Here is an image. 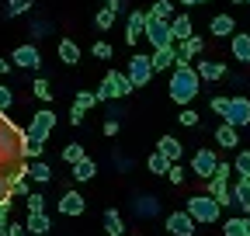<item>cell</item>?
Instances as JSON below:
<instances>
[{"label": "cell", "mask_w": 250, "mask_h": 236, "mask_svg": "<svg viewBox=\"0 0 250 236\" xmlns=\"http://www.w3.org/2000/svg\"><path fill=\"white\" fill-rule=\"evenodd\" d=\"M198 91H202V80H198L195 66H174V73H170V101L188 108L198 98Z\"/></svg>", "instance_id": "obj_1"}, {"label": "cell", "mask_w": 250, "mask_h": 236, "mask_svg": "<svg viewBox=\"0 0 250 236\" xmlns=\"http://www.w3.org/2000/svg\"><path fill=\"white\" fill-rule=\"evenodd\" d=\"M184 212L198 226H212V222H219V216H223V205H219L212 195H191L188 205H184Z\"/></svg>", "instance_id": "obj_2"}, {"label": "cell", "mask_w": 250, "mask_h": 236, "mask_svg": "<svg viewBox=\"0 0 250 236\" xmlns=\"http://www.w3.org/2000/svg\"><path fill=\"white\" fill-rule=\"evenodd\" d=\"M132 91H136V87L129 83V77H125L122 70H108L104 80H101V87L94 94H98V104H101V101H115V98H129Z\"/></svg>", "instance_id": "obj_3"}, {"label": "cell", "mask_w": 250, "mask_h": 236, "mask_svg": "<svg viewBox=\"0 0 250 236\" xmlns=\"http://www.w3.org/2000/svg\"><path fill=\"white\" fill-rule=\"evenodd\" d=\"M52 129H56V111H52V108H39L35 115H31V125L24 129V139H31V142H45Z\"/></svg>", "instance_id": "obj_4"}, {"label": "cell", "mask_w": 250, "mask_h": 236, "mask_svg": "<svg viewBox=\"0 0 250 236\" xmlns=\"http://www.w3.org/2000/svg\"><path fill=\"white\" fill-rule=\"evenodd\" d=\"M125 77H129V83H132V87H146V83L153 80V63H149V56H143V52H132V59H129V70H125Z\"/></svg>", "instance_id": "obj_5"}, {"label": "cell", "mask_w": 250, "mask_h": 236, "mask_svg": "<svg viewBox=\"0 0 250 236\" xmlns=\"http://www.w3.org/2000/svg\"><path fill=\"white\" fill-rule=\"evenodd\" d=\"M11 66H14V70H39V66H42V52H39V45H35V42L18 45V49L11 52Z\"/></svg>", "instance_id": "obj_6"}, {"label": "cell", "mask_w": 250, "mask_h": 236, "mask_svg": "<svg viewBox=\"0 0 250 236\" xmlns=\"http://www.w3.org/2000/svg\"><path fill=\"white\" fill-rule=\"evenodd\" d=\"M153 49H170L174 45V35H170V21H156V18H149L146 21V35H143Z\"/></svg>", "instance_id": "obj_7"}, {"label": "cell", "mask_w": 250, "mask_h": 236, "mask_svg": "<svg viewBox=\"0 0 250 236\" xmlns=\"http://www.w3.org/2000/svg\"><path fill=\"white\" fill-rule=\"evenodd\" d=\"M215 167H219L215 150H195V157H191V174H195V177L212 181V177H215Z\"/></svg>", "instance_id": "obj_8"}, {"label": "cell", "mask_w": 250, "mask_h": 236, "mask_svg": "<svg viewBox=\"0 0 250 236\" xmlns=\"http://www.w3.org/2000/svg\"><path fill=\"white\" fill-rule=\"evenodd\" d=\"M164 226H167V233H170V236H195V226H198V222L188 216L184 209H177V212H170V216H167V222H164Z\"/></svg>", "instance_id": "obj_9"}, {"label": "cell", "mask_w": 250, "mask_h": 236, "mask_svg": "<svg viewBox=\"0 0 250 236\" xmlns=\"http://www.w3.org/2000/svg\"><path fill=\"white\" fill-rule=\"evenodd\" d=\"M226 125H233V129H243V125H250V101H247V98H229Z\"/></svg>", "instance_id": "obj_10"}, {"label": "cell", "mask_w": 250, "mask_h": 236, "mask_svg": "<svg viewBox=\"0 0 250 236\" xmlns=\"http://www.w3.org/2000/svg\"><path fill=\"white\" fill-rule=\"evenodd\" d=\"M202 49H205V42H202L198 35H191L188 42H177V45H174V52H177V66H191V59H198Z\"/></svg>", "instance_id": "obj_11"}, {"label": "cell", "mask_w": 250, "mask_h": 236, "mask_svg": "<svg viewBox=\"0 0 250 236\" xmlns=\"http://www.w3.org/2000/svg\"><path fill=\"white\" fill-rule=\"evenodd\" d=\"M146 21H149L146 11H132L129 14V21H125V42H129V45H136L146 35Z\"/></svg>", "instance_id": "obj_12"}, {"label": "cell", "mask_w": 250, "mask_h": 236, "mask_svg": "<svg viewBox=\"0 0 250 236\" xmlns=\"http://www.w3.org/2000/svg\"><path fill=\"white\" fill-rule=\"evenodd\" d=\"M195 73H198V80L215 83V80H223V77H226V63H219V59H198Z\"/></svg>", "instance_id": "obj_13"}, {"label": "cell", "mask_w": 250, "mask_h": 236, "mask_svg": "<svg viewBox=\"0 0 250 236\" xmlns=\"http://www.w3.org/2000/svg\"><path fill=\"white\" fill-rule=\"evenodd\" d=\"M87 209V198L80 191H66V195H59V212L62 216H83Z\"/></svg>", "instance_id": "obj_14"}, {"label": "cell", "mask_w": 250, "mask_h": 236, "mask_svg": "<svg viewBox=\"0 0 250 236\" xmlns=\"http://www.w3.org/2000/svg\"><path fill=\"white\" fill-rule=\"evenodd\" d=\"M156 153H160L167 163H177V160L184 157V146H181V139H174V136H160V142H156Z\"/></svg>", "instance_id": "obj_15"}, {"label": "cell", "mask_w": 250, "mask_h": 236, "mask_svg": "<svg viewBox=\"0 0 250 236\" xmlns=\"http://www.w3.org/2000/svg\"><path fill=\"white\" fill-rule=\"evenodd\" d=\"M24 229H28V236H49V229H52V219H49V212H28V222H24Z\"/></svg>", "instance_id": "obj_16"}, {"label": "cell", "mask_w": 250, "mask_h": 236, "mask_svg": "<svg viewBox=\"0 0 250 236\" xmlns=\"http://www.w3.org/2000/svg\"><path fill=\"white\" fill-rule=\"evenodd\" d=\"M229 191H233V205H236L243 216H250V177H240Z\"/></svg>", "instance_id": "obj_17"}, {"label": "cell", "mask_w": 250, "mask_h": 236, "mask_svg": "<svg viewBox=\"0 0 250 236\" xmlns=\"http://www.w3.org/2000/svg\"><path fill=\"white\" fill-rule=\"evenodd\" d=\"M170 35H174V42H188V39L195 35L191 18H188V14H174V21H170Z\"/></svg>", "instance_id": "obj_18"}, {"label": "cell", "mask_w": 250, "mask_h": 236, "mask_svg": "<svg viewBox=\"0 0 250 236\" xmlns=\"http://www.w3.org/2000/svg\"><path fill=\"white\" fill-rule=\"evenodd\" d=\"M149 63H153V73H160V70H170V66H177V52H174V45H170V49H153Z\"/></svg>", "instance_id": "obj_19"}, {"label": "cell", "mask_w": 250, "mask_h": 236, "mask_svg": "<svg viewBox=\"0 0 250 236\" xmlns=\"http://www.w3.org/2000/svg\"><path fill=\"white\" fill-rule=\"evenodd\" d=\"M132 209H136V216H139V219H153L156 212H160V198H153V195H139V198L132 201Z\"/></svg>", "instance_id": "obj_20"}, {"label": "cell", "mask_w": 250, "mask_h": 236, "mask_svg": "<svg viewBox=\"0 0 250 236\" xmlns=\"http://www.w3.org/2000/svg\"><path fill=\"white\" fill-rule=\"evenodd\" d=\"M229 52H233V59H240V63H250V35L247 32H236L229 39Z\"/></svg>", "instance_id": "obj_21"}, {"label": "cell", "mask_w": 250, "mask_h": 236, "mask_svg": "<svg viewBox=\"0 0 250 236\" xmlns=\"http://www.w3.org/2000/svg\"><path fill=\"white\" fill-rule=\"evenodd\" d=\"M208 28H212V35H219V39H226V35L233 39V35H236V21H233L229 14H215Z\"/></svg>", "instance_id": "obj_22"}, {"label": "cell", "mask_w": 250, "mask_h": 236, "mask_svg": "<svg viewBox=\"0 0 250 236\" xmlns=\"http://www.w3.org/2000/svg\"><path fill=\"white\" fill-rule=\"evenodd\" d=\"M59 59H62V63H66V66H77L80 63V45L73 42V39H59Z\"/></svg>", "instance_id": "obj_23"}, {"label": "cell", "mask_w": 250, "mask_h": 236, "mask_svg": "<svg viewBox=\"0 0 250 236\" xmlns=\"http://www.w3.org/2000/svg\"><path fill=\"white\" fill-rule=\"evenodd\" d=\"M215 142L223 146V150H236V146H240V132H236L233 125H226V122H223V125L215 129Z\"/></svg>", "instance_id": "obj_24"}, {"label": "cell", "mask_w": 250, "mask_h": 236, "mask_svg": "<svg viewBox=\"0 0 250 236\" xmlns=\"http://www.w3.org/2000/svg\"><path fill=\"white\" fill-rule=\"evenodd\" d=\"M205 195H212L219 205H233V191H229V184L226 181H219V177H212V181H208V191Z\"/></svg>", "instance_id": "obj_25"}, {"label": "cell", "mask_w": 250, "mask_h": 236, "mask_svg": "<svg viewBox=\"0 0 250 236\" xmlns=\"http://www.w3.org/2000/svg\"><path fill=\"white\" fill-rule=\"evenodd\" d=\"M28 177H31L35 184H49V181H52V167H49L45 160H31V163H28Z\"/></svg>", "instance_id": "obj_26"}, {"label": "cell", "mask_w": 250, "mask_h": 236, "mask_svg": "<svg viewBox=\"0 0 250 236\" xmlns=\"http://www.w3.org/2000/svg\"><path fill=\"white\" fill-rule=\"evenodd\" d=\"M104 233L108 236H125V222L118 209H104Z\"/></svg>", "instance_id": "obj_27"}, {"label": "cell", "mask_w": 250, "mask_h": 236, "mask_svg": "<svg viewBox=\"0 0 250 236\" xmlns=\"http://www.w3.org/2000/svg\"><path fill=\"white\" fill-rule=\"evenodd\" d=\"M146 14L156 18V21H174V4H170V0H153V7Z\"/></svg>", "instance_id": "obj_28"}, {"label": "cell", "mask_w": 250, "mask_h": 236, "mask_svg": "<svg viewBox=\"0 0 250 236\" xmlns=\"http://www.w3.org/2000/svg\"><path fill=\"white\" fill-rule=\"evenodd\" d=\"M62 160H66L70 167H77L80 160H87V150H83L80 142H66V150H62Z\"/></svg>", "instance_id": "obj_29"}, {"label": "cell", "mask_w": 250, "mask_h": 236, "mask_svg": "<svg viewBox=\"0 0 250 236\" xmlns=\"http://www.w3.org/2000/svg\"><path fill=\"white\" fill-rule=\"evenodd\" d=\"M94 174H98V163H94V160L87 157V160H80V163L73 167V181H90Z\"/></svg>", "instance_id": "obj_30"}, {"label": "cell", "mask_w": 250, "mask_h": 236, "mask_svg": "<svg viewBox=\"0 0 250 236\" xmlns=\"http://www.w3.org/2000/svg\"><path fill=\"white\" fill-rule=\"evenodd\" d=\"M223 233L226 236H247V216H233L223 222Z\"/></svg>", "instance_id": "obj_31"}, {"label": "cell", "mask_w": 250, "mask_h": 236, "mask_svg": "<svg viewBox=\"0 0 250 236\" xmlns=\"http://www.w3.org/2000/svg\"><path fill=\"white\" fill-rule=\"evenodd\" d=\"M31 11V0H7L4 4V18H21Z\"/></svg>", "instance_id": "obj_32"}, {"label": "cell", "mask_w": 250, "mask_h": 236, "mask_svg": "<svg viewBox=\"0 0 250 236\" xmlns=\"http://www.w3.org/2000/svg\"><path fill=\"white\" fill-rule=\"evenodd\" d=\"M94 104H98V94H94V91H77V98H73V108H80V111L87 115Z\"/></svg>", "instance_id": "obj_33"}, {"label": "cell", "mask_w": 250, "mask_h": 236, "mask_svg": "<svg viewBox=\"0 0 250 236\" xmlns=\"http://www.w3.org/2000/svg\"><path fill=\"white\" fill-rule=\"evenodd\" d=\"M146 170H149V174H156V177H164V174L170 170V163H167L160 153H149V160H146Z\"/></svg>", "instance_id": "obj_34"}, {"label": "cell", "mask_w": 250, "mask_h": 236, "mask_svg": "<svg viewBox=\"0 0 250 236\" xmlns=\"http://www.w3.org/2000/svg\"><path fill=\"white\" fill-rule=\"evenodd\" d=\"M31 94H35L39 101H45V104H49V101H52V87H49V80H45V77H39L35 83H31Z\"/></svg>", "instance_id": "obj_35"}, {"label": "cell", "mask_w": 250, "mask_h": 236, "mask_svg": "<svg viewBox=\"0 0 250 236\" xmlns=\"http://www.w3.org/2000/svg\"><path fill=\"white\" fill-rule=\"evenodd\" d=\"M233 170H236L240 177H250V150H240V153H236V160H233Z\"/></svg>", "instance_id": "obj_36"}, {"label": "cell", "mask_w": 250, "mask_h": 236, "mask_svg": "<svg viewBox=\"0 0 250 236\" xmlns=\"http://www.w3.org/2000/svg\"><path fill=\"white\" fill-rule=\"evenodd\" d=\"M94 24L101 28V32H108V28L115 24V11H108V7H101L98 14H94Z\"/></svg>", "instance_id": "obj_37"}, {"label": "cell", "mask_w": 250, "mask_h": 236, "mask_svg": "<svg viewBox=\"0 0 250 236\" xmlns=\"http://www.w3.org/2000/svg\"><path fill=\"white\" fill-rule=\"evenodd\" d=\"M24 201H28V212H45V195L42 191H31Z\"/></svg>", "instance_id": "obj_38"}, {"label": "cell", "mask_w": 250, "mask_h": 236, "mask_svg": "<svg viewBox=\"0 0 250 236\" xmlns=\"http://www.w3.org/2000/svg\"><path fill=\"white\" fill-rule=\"evenodd\" d=\"M28 32H31V39H45V35L52 32V24L39 18V21H31V28H28Z\"/></svg>", "instance_id": "obj_39"}, {"label": "cell", "mask_w": 250, "mask_h": 236, "mask_svg": "<svg viewBox=\"0 0 250 236\" xmlns=\"http://www.w3.org/2000/svg\"><path fill=\"white\" fill-rule=\"evenodd\" d=\"M177 122H181V125H188V129H195V125H198V111H195V108H181Z\"/></svg>", "instance_id": "obj_40"}, {"label": "cell", "mask_w": 250, "mask_h": 236, "mask_svg": "<svg viewBox=\"0 0 250 236\" xmlns=\"http://www.w3.org/2000/svg\"><path fill=\"white\" fill-rule=\"evenodd\" d=\"M11 104H14V91H11L7 83H0V115H4Z\"/></svg>", "instance_id": "obj_41"}, {"label": "cell", "mask_w": 250, "mask_h": 236, "mask_svg": "<svg viewBox=\"0 0 250 236\" xmlns=\"http://www.w3.org/2000/svg\"><path fill=\"white\" fill-rule=\"evenodd\" d=\"M42 150H45V142H31V139H24V157H28V160H39Z\"/></svg>", "instance_id": "obj_42"}, {"label": "cell", "mask_w": 250, "mask_h": 236, "mask_svg": "<svg viewBox=\"0 0 250 236\" xmlns=\"http://www.w3.org/2000/svg\"><path fill=\"white\" fill-rule=\"evenodd\" d=\"M208 104H212L215 115H223V118H226V111H229V98H212Z\"/></svg>", "instance_id": "obj_43"}, {"label": "cell", "mask_w": 250, "mask_h": 236, "mask_svg": "<svg viewBox=\"0 0 250 236\" xmlns=\"http://www.w3.org/2000/svg\"><path fill=\"white\" fill-rule=\"evenodd\" d=\"M167 177H170V184H184V167H181V163H170Z\"/></svg>", "instance_id": "obj_44"}, {"label": "cell", "mask_w": 250, "mask_h": 236, "mask_svg": "<svg viewBox=\"0 0 250 236\" xmlns=\"http://www.w3.org/2000/svg\"><path fill=\"white\" fill-rule=\"evenodd\" d=\"M94 56H98V59H111V45L108 42H94V49H90Z\"/></svg>", "instance_id": "obj_45"}, {"label": "cell", "mask_w": 250, "mask_h": 236, "mask_svg": "<svg viewBox=\"0 0 250 236\" xmlns=\"http://www.w3.org/2000/svg\"><path fill=\"white\" fill-rule=\"evenodd\" d=\"M0 201H14V195H11V184H7V174H0Z\"/></svg>", "instance_id": "obj_46"}, {"label": "cell", "mask_w": 250, "mask_h": 236, "mask_svg": "<svg viewBox=\"0 0 250 236\" xmlns=\"http://www.w3.org/2000/svg\"><path fill=\"white\" fill-rule=\"evenodd\" d=\"M229 174H233V163L219 160V167H215V177H219V181H229Z\"/></svg>", "instance_id": "obj_47"}, {"label": "cell", "mask_w": 250, "mask_h": 236, "mask_svg": "<svg viewBox=\"0 0 250 236\" xmlns=\"http://www.w3.org/2000/svg\"><path fill=\"white\" fill-rule=\"evenodd\" d=\"M7 236H28V229L21 222H7Z\"/></svg>", "instance_id": "obj_48"}, {"label": "cell", "mask_w": 250, "mask_h": 236, "mask_svg": "<svg viewBox=\"0 0 250 236\" xmlns=\"http://www.w3.org/2000/svg\"><path fill=\"white\" fill-rule=\"evenodd\" d=\"M118 118H108V122H104V136H118Z\"/></svg>", "instance_id": "obj_49"}, {"label": "cell", "mask_w": 250, "mask_h": 236, "mask_svg": "<svg viewBox=\"0 0 250 236\" xmlns=\"http://www.w3.org/2000/svg\"><path fill=\"white\" fill-rule=\"evenodd\" d=\"M70 122H73V125H83V111H80V108H70Z\"/></svg>", "instance_id": "obj_50"}, {"label": "cell", "mask_w": 250, "mask_h": 236, "mask_svg": "<svg viewBox=\"0 0 250 236\" xmlns=\"http://www.w3.org/2000/svg\"><path fill=\"white\" fill-rule=\"evenodd\" d=\"M101 4H104V7H108V11H115V14H118V11H122V0H101Z\"/></svg>", "instance_id": "obj_51"}, {"label": "cell", "mask_w": 250, "mask_h": 236, "mask_svg": "<svg viewBox=\"0 0 250 236\" xmlns=\"http://www.w3.org/2000/svg\"><path fill=\"white\" fill-rule=\"evenodd\" d=\"M7 212H11V201H0V222H7Z\"/></svg>", "instance_id": "obj_52"}, {"label": "cell", "mask_w": 250, "mask_h": 236, "mask_svg": "<svg viewBox=\"0 0 250 236\" xmlns=\"http://www.w3.org/2000/svg\"><path fill=\"white\" fill-rule=\"evenodd\" d=\"M174 4H184V7H198V4H208V0H174Z\"/></svg>", "instance_id": "obj_53"}, {"label": "cell", "mask_w": 250, "mask_h": 236, "mask_svg": "<svg viewBox=\"0 0 250 236\" xmlns=\"http://www.w3.org/2000/svg\"><path fill=\"white\" fill-rule=\"evenodd\" d=\"M14 66H11V59H0V73H11Z\"/></svg>", "instance_id": "obj_54"}, {"label": "cell", "mask_w": 250, "mask_h": 236, "mask_svg": "<svg viewBox=\"0 0 250 236\" xmlns=\"http://www.w3.org/2000/svg\"><path fill=\"white\" fill-rule=\"evenodd\" d=\"M11 222V219H7ZM7 222H0V236H7Z\"/></svg>", "instance_id": "obj_55"}, {"label": "cell", "mask_w": 250, "mask_h": 236, "mask_svg": "<svg viewBox=\"0 0 250 236\" xmlns=\"http://www.w3.org/2000/svg\"><path fill=\"white\" fill-rule=\"evenodd\" d=\"M247 236H250V216H247Z\"/></svg>", "instance_id": "obj_56"}, {"label": "cell", "mask_w": 250, "mask_h": 236, "mask_svg": "<svg viewBox=\"0 0 250 236\" xmlns=\"http://www.w3.org/2000/svg\"><path fill=\"white\" fill-rule=\"evenodd\" d=\"M229 4H247V0H229Z\"/></svg>", "instance_id": "obj_57"}, {"label": "cell", "mask_w": 250, "mask_h": 236, "mask_svg": "<svg viewBox=\"0 0 250 236\" xmlns=\"http://www.w3.org/2000/svg\"><path fill=\"white\" fill-rule=\"evenodd\" d=\"M247 4H250V0H247Z\"/></svg>", "instance_id": "obj_58"}]
</instances>
